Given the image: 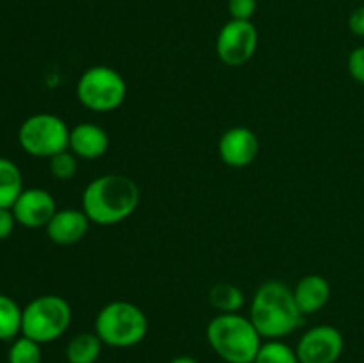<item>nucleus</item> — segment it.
<instances>
[{
	"mask_svg": "<svg viewBox=\"0 0 364 363\" xmlns=\"http://www.w3.org/2000/svg\"><path fill=\"white\" fill-rule=\"evenodd\" d=\"M363 110H364V100H363Z\"/></svg>",
	"mask_w": 364,
	"mask_h": 363,
	"instance_id": "nucleus-27",
	"label": "nucleus"
},
{
	"mask_svg": "<svg viewBox=\"0 0 364 363\" xmlns=\"http://www.w3.org/2000/svg\"><path fill=\"white\" fill-rule=\"evenodd\" d=\"M110 146L109 134L92 121H82L70 130V146L78 159L96 160L107 153Z\"/></svg>",
	"mask_w": 364,
	"mask_h": 363,
	"instance_id": "nucleus-13",
	"label": "nucleus"
},
{
	"mask_svg": "<svg viewBox=\"0 0 364 363\" xmlns=\"http://www.w3.org/2000/svg\"><path fill=\"white\" fill-rule=\"evenodd\" d=\"M71 319H73L71 305L63 295H39L23 308L21 335L41 345L50 344L66 333Z\"/></svg>",
	"mask_w": 364,
	"mask_h": 363,
	"instance_id": "nucleus-5",
	"label": "nucleus"
},
{
	"mask_svg": "<svg viewBox=\"0 0 364 363\" xmlns=\"http://www.w3.org/2000/svg\"><path fill=\"white\" fill-rule=\"evenodd\" d=\"M348 28L354 36L364 38V6L355 7L348 16Z\"/></svg>",
	"mask_w": 364,
	"mask_h": 363,
	"instance_id": "nucleus-25",
	"label": "nucleus"
},
{
	"mask_svg": "<svg viewBox=\"0 0 364 363\" xmlns=\"http://www.w3.org/2000/svg\"><path fill=\"white\" fill-rule=\"evenodd\" d=\"M294 298L302 315H313L327 306L331 299V283L322 274H308L301 278L294 288Z\"/></svg>",
	"mask_w": 364,
	"mask_h": 363,
	"instance_id": "nucleus-14",
	"label": "nucleus"
},
{
	"mask_svg": "<svg viewBox=\"0 0 364 363\" xmlns=\"http://www.w3.org/2000/svg\"><path fill=\"white\" fill-rule=\"evenodd\" d=\"M128 85L123 75L105 64L87 68L77 80V100L92 112H114L124 103Z\"/></svg>",
	"mask_w": 364,
	"mask_h": 363,
	"instance_id": "nucleus-6",
	"label": "nucleus"
},
{
	"mask_svg": "<svg viewBox=\"0 0 364 363\" xmlns=\"http://www.w3.org/2000/svg\"><path fill=\"white\" fill-rule=\"evenodd\" d=\"M258 31L252 21L230 20L220 27L215 39L217 57L226 66L237 68L249 63L258 50Z\"/></svg>",
	"mask_w": 364,
	"mask_h": 363,
	"instance_id": "nucleus-8",
	"label": "nucleus"
},
{
	"mask_svg": "<svg viewBox=\"0 0 364 363\" xmlns=\"http://www.w3.org/2000/svg\"><path fill=\"white\" fill-rule=\"evenodd\" d=\"M11 210L18 224L28 230H38V228H46V224L59 209H57L55 198L48 191L32 187L21 191Z\"/></svg>",
	"mask_w": 364,
	"mask_h": 363,
	"instance_id": "nucleus-10",
	"label": "nucleus"
},
{
	"mask_svg": "<svg viewBox=\"0 0 364 363\" xmlns=\"http://www.w3.org/2000/svg\"><path fill=\"white\" fill-rule=\"evenodd\" d=\"M255 363H301L295 349L283 340H267L259 347Z\"/></svg>",
	"mask_w": 364,
	"mask_h": 363,
	"instance_id": "nucleus-19",
	"label": "nucleus"
},
{
	"mask_svg": "<svg viewBox=\"0 0 364 363\" xmlns=\"http://www.w3.org/2000/svg\"><path fill=\"white\" fill-rule=\"evenodd\" d=\"M16 217H14L13 210L11 209H0V241L9 238L13 233L14 226H16Z\"/></svg>",
	"mask_w": 364,
	"mask_h": 363,
	"instance_id": "nucleus-24",
	"label": "nucleus"
},
{
	"mask_svg": "<svg viewBox=\"0 0 364 363\" xmlns=\"http://www.w3.org/2000/svg\"><path fill=\"white\" fill-rule=\"evenodd\" d=\"M169 363H199V362L196 358H192V356L181 354V356H176V358L171 359Z\"/></svg>",
	"mask_w": 364,
	"mask_h": 363,
	"instance_id": "nucleus-26",
	"label": "nucleus"
},
{
	"mask_svg": "<svg viewBox=\"0 0 364 363\" xmlns=\"http://www.w3.org/2000/svg\"><path fill=\"white\" fill-rule=\"evenodd\" d=\"M7 362L9 363H41L43 351L41 344L28 337H16L11 342V347L7 351Z\"/></svg>",
	"mask_w": 364,
	"mask_h": 363,
	"instance_id": "nucleus-20",
	"label": "nucleus"
},
{
	"mask_svg": "<svg viewBox=\"0 0 364 363\" xmlns=\"http://www.w3.org/2000/svg\"><path fill=\"white\" fill-rule=\"evenodd\" d=\"M70 130L66 121L52 112L28 116L18 130V142L25 153L38 159H50L70 146Z\"/></svg>",
	"mask_w": 364,
	"mask_h": 363,
	"instance_id": "nucleus-7",
	"label": "nucleus"
},
{
	"mask_svg": "<svg viewBox=\"0 0 364 363\" xmlns=\"http://www.w3.org/2000/svg\"><path fill=\"white\" fill-rule=\"evenodd\" d=\"M249 319L262 338L283 340L301 326L304 315L295 302L294 290L283 281L269 280L256 288Z\"/></svg>",
	"mask_w": 364,
	"mask_h": 363,
	"instance_id": "nucleus-2",
	"label": "nucleus"
},
{
	"mask_svg": "<svg viewBox=\"0 0 364 363\" xmlns=\"http://www.w3.org/2000/svg\"><path fill=\"white\" fill-rule=\"evenodd\" d=\"M141 189L124 174H102L85 185L82 192V210L98 226L123 223L137 210Z\"/></svg>",
	"mask_w": 364,
	"mask_h": 363,
	"instance_id": "nucleus-1",
	"label": "nucleus"
},
{
	"mask_svg": "<svg viewBox=\"0 0 364 363\" xmlns=\"http://www.w3.org/2000/svg\"><path fill=\"white\" fill-rule=\"evenodd\" d=\"M208 301L219 313H237L245 302L244 290L230 281H219L208 292Z\"/></svg>",
	"mask_w": 364,
	"mask_h": 363,
	"instance_id": "nucleus-17",
	"label": "nucleus"
},
{
	"mask_svg": "<svg viewBox=\"0 0 364 363\" xmlns=\"http://www.w3.org/2000/svg\"><path fill=\"white\" fill-rule=\"evenodd\" d=\"M345 349V338L338 327L320 324L306 331L297 344L301 363H336Z\"/></svg>",
	"mask_w": 364,
	"mask_h": 363,
	"instance_id": "nucleus-9",
	"label": "nucleus"
},
{
	"mask_svg": "<svg viewBox=\"0 0 364 363\" xmlns=\"http://www.w3.org/2000/svg\"><path fill=\"white\" fill-rule=\"evenodd\" d=\"M348 75L354 78L358 84L364 85V46H355L347 59Z\"/></svg>",
	"mask_w": 364,
	"mask_h": 363,
	"instance_id": "nucleus-23",
	"label": "nucleus"
},
{
	"mask_svg": "<svg viewBox=\"0 0 364 363\" xmlns=\"http://www.w3.org/2000/svg\"><path fill=\"white\" fill-rule=\"evenodd\" d=\"M91 221L82 209H60L46 224V235L57 246L78 244L87 235Z\"/></svg>",
	"mask_w": 364,
	"mask_h": 363,
	"instance_id": "nucleus-12",
	"label": "nucleus"
},
{
	"mask_svg": "<svg viewBox=\"0 0 364 363\" xmlns=\"http://www.w3.org/2000/svg\"><path fill=\"white\" fill-rule=\"evenodd\" d=\"M21 315L23 308L13 298L0 294V342L14 340L21 333Z\"/></svg>",
	"mask_w": 364,
	"mask_h": 363,
	"instance_id": "nucleus-18",
	"label": "nucleus"
},
{
	"mask_svg": "<svg viewBox=\"0 0 364 363\" xmlns=\"http://www.w3.org/2000/svg\"><path fill=\"white\" fill-rule=\"evenodd\" d=\"M206 342L226 363H255L263 344L251 319L240 313H217L206 326Z\"/></svg>",
	"mask_w": 364,
	"mask_h": 363,
	"instance_id": "nucleus-3",
	"label": "nucleus"
},
{
	"mask_svg": "<svg viewBox=\"0 0 364 363\" xmlns=\"http://www.w3.org/2000/svg\"><path fill=\"white\" fill-rule=\"evenodd\" d=\"M48 167L52 177L57 178V180H71L78 171V157L70 149H64V152L50 157Z\"/></svg>",
	"mask_w": 364,
	"mask_h": 363,
	"instance_id": "nucleus-21",
	"label": "nucleus"
},
{
	"mask_svg": "<svg viewBox=\"0 0 364 363\" xmlns=\"http://www.w3.org/2000/svg\"><path fill=\"white\" fill-rule=\"evenodd\" d=\"M149 330L144 310L135 302L117 301L107 302L100 308L95 319V333L103 345L114 349L135 347L146 338Z\"/></svg>",
	"mask_w": 364,
	"mask_h": 363,
	"instance_id": "nucleus-4",
	"label": "nucleus"
},
{
	"mask_svg": "<svg viewBox=\"0 0 364 363\" xmlns=\"http://www.w3.org/2000/svg\"><path fill=\"white\" fill-rule=\"evenodd\" d=\"M258 9V0H228V11L231 20L251 21Z\"/></svg>",
	"mask_w": 364,
	"mask_h": 363,
	"instance_id": "nucleus-22",
	"label": "nucleus"
},
{
	"mask_svg": "<svg viewBox=\"0 0 364 363\" xmlns=\"http://www.w3.org/2000/svg\"><path fill=\"white\" fill-rule=\"evenodd\" d=\"M23 191V177L13 160L0 157V209H11Z\"/></svg>",
	"mask_w": 364,
	"mask_h": 363,
	"instance_id": "nucleus-16",
	"label": "nucleus"
},
{
	"mask_svg": "<svg viewBox=\"0 0 364 363\" xmlns=\"http://www.w3.org/2000/svg\"><path fill=\"white\" fill-rule=\"evenodd\" d=\"M102 349L103 342L95 331H82L70 338L64 354L68 363H96L102 356Z\"/></svg>",
	"mask_w": 364,
	"mask_h": 363,
	"instance_id": "nucleus-15",
	"label": "nucleus"
},
{
	"mask_svg": "<svg viewBox=\"0 0 364 363\" xmlns=\"http://www.w3.org/2000/svg\"><path fill=\"white\" fill-rule=\"evenodd\" d=\"M220 160L226 166L242 169L251 166L259 153V139L249 127H231L219 137L217 144Z\"/></svg>",
	"mask_w": 364,
	"mask_h": 363,
	"instance_id": "nucleus-11",
	"label": "nucleus"
}]
</instances>
